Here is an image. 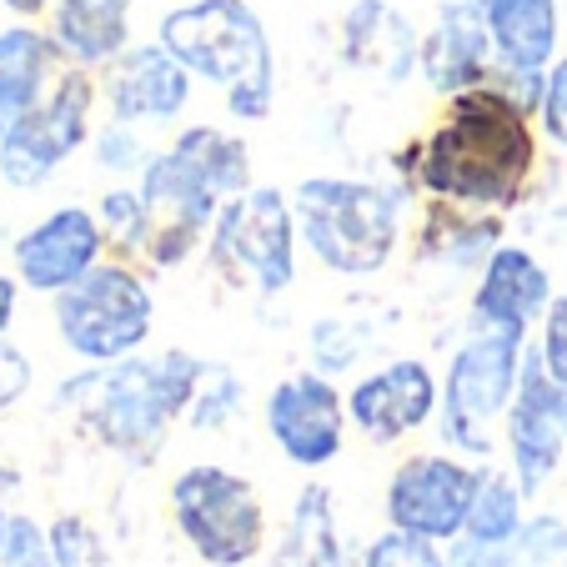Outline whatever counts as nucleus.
<instances>
[{
  "label": "nucleus",
  "instance_id": "nucleus-6",
  "mask_svg": "<svg viewBox=\"0 0 567 567\" xmlns=\"http://www.w3.org/2000/svg\"><path fill=\"white\" fill-rule=\"evenodd\" d=\"M91 101H96V86H91L86 65H65L55 75V86L31 111L6 121L0 182L16 186V192H31V186L51 182L65 161L81 151V141L91 136Z\"/></svg>",
  "mask_w": 567,
  "mask_h": 567
},
{
  "label": "nucleus",
  "instance_id": "nucleus-8",
  "mask_svg": "<svg viewBox=\"0 0 567 567\" xmlns=\"http://www.w3.org/2000/svg\"><path fill=\"white\" fill-rule=\"evenodd\" d=\"M176 527L196 547V557L212 567H241L261 553V503L247 482L226 467H192L172 487Z\"/></svg>",
  "mask_w": 567,
  "mask_h": 567
},
{
  "label": "nucleus",
  "instance_id": "nucleus-18",
  "mask_svg": "<svg viewBox=\"0 0 567 567\" xmlns=\"http://www.w3.org/2000/svg\"><path fill=\"white\" fill-rule=\"evenodd\" d=\"M553 307V281H547L543 261L523 247H497L482 267L477 297H472V311H477V327H497V332H517L527 337L543 311Z\"/></svg>",
  "mask_w": 567,
  "mask_h": 567
},
{
  "label": "nucleus",
  "instance_id": "nucleus-19",
  "mask_svg": "<svg viewBox=\"0 0 567 567\" xmlns=\"http://www.w3.org/2000/svg\"><path fill=\"white\" fill-rule=\"evenodd\" d=\"M342 51H347V65L372 71V75H382L386 86H396V81H408V71L417 65L422 41L408 16L392 11L386 0H362L342 21Z\"/></svg>",
  "mask_w": 567,
  "mask_h": 567
},
{
  "label": "nucleus",
  "instance_id": "nucleus-20",
  "mask_svg": "<svg viewBox=\"0 0 567 567\" xmlns=\"http://www.w3.org/2000/svg\"><path fill=\"white\" fill-rule=\"evenodd\" d=\"M51 35L71 65H106L126 51L131 0H55Z\"/></svg>",
  "mask_w": 567,
  "mask_h": 567
},
{
  "label": "nucleus",
  "instance_id": "nucleus-5",
  "mask_svg": "<svg viewBox=\"0 0 567 567\" xmlns=\"http://www.w3.org/2000/svg\"><path fill=\"white\" fill-rule=\"evenodd\" d=\"M151 301L146 281L131 267H96L65 291H55V332L81 362H121L151 337Z\"/></svg>",
  "mask_w": 567,
  "mask_h": 567
},
{
  "label": "nucleus",
  "instance_id": "nucleus-15",
  "mask_svg": "<svg viewBox=\"0 0 567 567\" xmlns=\"http://www.w3.org/2000/svg\"><path fill=\"white\" fill-rule=\"evenodd\" d=\"M106 106L116 121H172L192 101V71L166 45H126L116 61H106Z\"/></svg>",
  "mask_w": 567,
  "mask_h": 567
},
{
  "label": "nucleus",
  "instance_id": "nucleus-1",
  "mask_svg": "<svg viewBox=\"0 0 567 567\" xmlns=\"http://www.w3.org/2000/svg\"><path fill=\"white\" fill-rule=\"evenodd\" d=\"M527 116L533 111H523L497 86L457 91L447 116L417 151V182L442 202L472 212L513 206L537 161V136Z\"/></svg>",
  "mask_w": 567,
  "mask_h": 567
},
{
  "label": "nucleus",
  "instance_id": "nucleus-7",
  "mask_svg": "<svg viewBox=\"0 0 567 567\" xmlns=\"http://www.w3.org/2000/svg\"><path fill=\"white\" fill-rule=\"evenodd\" d=\"M297 206L277 186H247L216 212L212 261L231 277H251L257 291H287L297 277Z\"/></svg>",
  "mask_w": 567,
  "mask_h": 567
},
{
  "label": "nucleus",
  "instance_id": "nucleus-11",
  "mask_svg": "<svg viewBox=\"0 0 567 567\" xmlns=\"http://www.w3.org/2000/svg\"><path fill=\"white\" fill-rule=\"evenodd\" d=\"M472 493H477V472L452 457H412L396 467L386 482V517L402 533L452 543L467 533Z\"/></svg>",
  "mask_w": 567,
  "mask_h": 567
},
{
  "label": "nucleus",
  "instance_id": "nucleus-12",
  "mask_svg": "<svg viewBox=\"0 0 567 567\" xmlns=\"http://www.w3.org/2000/svg\"><path fill=\"white\" fill-rule=\"evenodd\" d=\"M507 447L517 462V487L527 497L553 477L567 447V386L547 372L543 352H527V347L513 392V417H507Z\"/></svg>",
  "mask_w": 567,
  "mask_h": 567
},
{
  "label": "nucleus",
  "instance_id": "nucleus-40",
  "mask_svg": "<svg viewBox=\"0 0 567 567\" xmlns=\"http://www.w3.org/2000/svg\"><path fill=\"white\" fill-rule=\"evenodd\" d=\"M0 136H6V116H0Z\"/></svg>",
  "mask_w": 567,
  "mask_h": 567
},
{
  "label": "nucleus",
  "instance_id": "nucleus-27",
  "mask_svg": "<svg viewBox=\"0 0 567 567\" xmlns=\"http://www.w3.org/2000/svg\"><path fill=\"white\" fill-rule=\"evenodd\" d=\"M0 567H61V563H55L51 533H45L35 517L11 513L6 537H0Z\"/></svg>",
  "mask_w": 567,
  "mask_h": 567
},
{
  "label": "nucleus",
  "instance_id": "nucleus-32",
  "mask_svg": "<svg viewBox=\"0 0 567 567\" xmlns=\"http://www.w3.org/2000/svg\"><path fill=\"white\" fill-rule=\"evenodd\" d=\"M537 352H543L547 372L567 386V291L543 311V347H537Z\"/></svg>",
  "mask_w": 567,
  "mask_h": 567
},
{
  "label": "nucleus",
  "instance_id": "nucleus-36",
  "mask_svg": "<svg viewBox=\"0 0 567 567\" xmlns=\"http://www.w3.org/2000/svg\"><path fill=\"white\" fill-rule=\"evenodd\" d=\"M96 156H101V166L106 172H131L141 161V146H136V136H131V126L126 121H111L106 131H101V141H96Z\"/></svg>",
  "mask_w": 567,
  "mask_h": 567
},
{
  "label": "nucleus",
  "instance_id": "nucleus-42",
  "mask_svg": "<svg viewBox=\"0 0 567 567\" xmlns=\"http://www.w3.org/2000/svg\"><path fill=\"white\" fill-rule=\"evenodd\" d=\"M563 567H567V563H563Z\"/></svg>",
  "mask_w": 567,
  "mask_h": 567
},
{
  "label": "nucleus",
  "instance_id": "nucleus-9",
  "mask_svg": "<svg viewBox=\"0 0 567 567\" xmlns=\"http://www.w3.org/2000/svg\"><path fill=\"white\" fill-rule=\"evenodd\" d=\"M517 372H523V337L477 327V337H467L462 352L452 357L447 386H442V432H447V442H457L467 452L487 447L482 427L497 412L513 408Z\"/></svg>",
  "mask_w": 567,
  "mask_h": 567
},
{
  "label": "nucleus",
  "instance_id": "nucleus-22",
  "mask_svg": "<svg viewBox=\"0 0 567 567\" xmlns=\"http://www.w3.org/2000/svg\"><path fill=\"white\" fill-rule=\"evenodd\" d=\"M482 11L503 71H547L557 51V0H487Z\"/></svg>",
  "mask_w": 567,
  "mask_h": 567
},
{
  "label": "nucleus",
  "instance_id": "nucleus-23",
  "mask_svg": "<svg viewBox=\"0 0 567 567\" xmlns=\"http://www.w3.org/2000/svg\"><path fill=\"white\" fill-rule=\"evenodd\" d=\"M281 567H352L332 517V493L311 482L297 497L287 523V543H281Z\"/></svg>",
  "mask_w": 567,
  "mask_h": 567
},
{
  "label": "nucleus",
  "instance_id": "nucleus-14",
  "mask_svg": "<svg viewBox=\"0 0 567 567\" xmlns=\"http://www.w3.org/2000/svg\"><path fill=\"white\" fill-rule=\"evenodd\" d=\"M347 408L327 377H291L267 396V432L297 467H321L342 452Z\"/></svg>",
  "mask_w": 567,
  "mask_h": 567
},
{
  "label": "nucleus",
  "instance_id": "nucleus-30",
  "mask_svg": "<svg viewBox=\"0 0 567 567\" xmlns=\"http://www.w3.org/2000/svg\"><path fill=\"white\" fill-rule=\"evenodd\" d=\"M101 226H106V241L141 247V241H146V206H141V192H106L101 196Z\"/></svg>",
  "mask_w": 567,
  "mask_h": 567
},
{
  "label": "nucleus",
  "instance_id": "nucleus-3",
  "mask_svg": "<svg viewBox=\"0 0 567 567\" xmlns=\"http://www.w3.org/2000/svg\"><path fill=\"white\" fill-rule=\"evenodd\" d=\"M161 45L192 75L226 91L236 121H267L277 101V61L261 16L247 0H192L161 16Z\"/></svg>",
  "mask_w": 567,
  "mask_h": 567
},
{
  "label": "nucleus",
  "instance_id": "nucleus-10",
  "mask_svg": "<svg viewBox=\"0 0 567 567\" xmlns=\"http://www.w3.org/2000/svg\"><path fill=\"white\" fill-rule=\"evenodd\" d=\"M136 192H141V206H146V241H141V251L156 267H182L196 251L202 231L216 226V212L226 202L176 146L146 161Z\"/></svg>",
  "mask_w": 567,
  "mask_h": 567
},
{
  "label": "nucleus",
  "instance_id": "nucleus-37",
  "mask_svg": "<svg viewBox=\"0 0 567 567\" xmlns=\"http://www.w3.org/2000/svg\"><path fill=\"white\" fill-rule=\"evenodd\" d=\"M16 301H21V281L0 271V337L11 332V321H16Z\"/></svg>",
  "mask_w": 567,
  "mask_h": 567
},
{
  "label": "nucleus",
  "instance_id": "nucleus-35",
  "mask_svg": "<svg viewBox=\"0 0 567 567\" xmlns=\"http://www.w3.org/2000/svg\"><path fill=\"white\" fill-rule=\"evenodd\" d=\"M25 392H31V357L0 337V412L16 408Z\"/></svg>",
  "mask_w": 567,
  "mask_h": 567
},
{
  "label": "nucleus",
  "instance_id": "nucleus-29",
  "mask_svg": "<svg viewBox=\"0 0 567 567\" xmlns=\"http://www.w3.org/2000/svg\"><path fill=\"white\" fill-rule=\"evenodd\" d=\"M236 408H241V386H236V377L221 372V367H206L202 386H196V396H192V408H186L192 422L196 427H221Z\"/></svg>",
  "mask_w": 567,
  "mask_h": 567
},
{
  "label": "nucleus",
  "instance_id": "nucleus-13",
  "mask_svg": "<svg viewBox=\"0 0 567 567\" xmlns=\"http://www.w3.org/2000/svg\"><path fill=\"white\" fill-rule=\"evenodd\" d=\"M106 247V226L86 206H61V212L41 216L31 231H21L16 241V277L31 291H65L71 281H81L101 261Z\"/></svg>",
  "mask_w": 567,
  "mask_h": 567
},
{
  "label": "nucleus",
  "instance_id": "nucleus-26",
  "mask_svg": "<svg viewBox=\"0 0 567 567\" xmlns=\"http://www.w3.org/2000/svg\"><path fill=\"white\" fill-rule=\"evenodd\" d=\"M523 487L507 482L503 472H477V493H472L467 537L477 543H513L523 527Z\"/></svg>",
  "mask_w": 567,
  "mask_h": 567
},
{
  "label": "nucleus",
  "instance_id": "nucleus-33",
  "mask_svg": "<svg viewBox=\"0 0 567 567\" xmlns=\"http://www.w3.org/2000/svg\"><path fill=\"white\" fill-rule=\"evenodd\" d=\"M537 116H543V131L557 141V146H567V51L563 61L547 71V86H543V106H537Z\"/></svg>",
  "mask_w": 567,
  "mask_h": 567
},
{
  "label": "nucleus",
  "instance_id": "nucleus-34",
  "mask_svg": "<svg viewBox=\"0 0 567 567\" xmlns=\"http://www.w3.org/2000/svg\"><path fill=\"white\" fill-rule=\"evenodd\" d=\"M447 567H523L513 543H477V537H462L447 553Z\"/></svg>",
  "mask_w": 567,
  "mask_h": 567
},
{
  "label": "nucleus",
  "instance_id": "nucleus-41",
  "mask_svg": "<svg viewBox=\"0 0 567 567\" xmlns=\"http://www.w3.org/2000/svg\"><path fill=\"white\" fill-rule=\"evenodd\" d=\"M477 6H487V0H477Z\"/></svg>",
  "mask_w": 567,
  "mask_h": 567
},
{
  "label": "nucleus",
  "instance_id": "nucleus-39",
  "mask_svg": "<svg viewBox=\"0 0 567 567\" xmlns=\"http://www.w3.org/2000/svg\"><path fill=\"white\" fill-rule=\"evenodd\" d=\"M6 523H11V513H6V507H0V537H6Z\"/></svg>",
  "mask_w": 567,
  "mask_h": 567
},
{
  "label": "nucleus",
  "instance_id": "nucleus-31",
  "mask_svg": "<svg viewBox=\"0 0 567 567\" xmlns=\"http://www.w3.org/2000/svg\"><path fill=\"white\" fill-rule=\"evenodd\" d=\"M51 547H55V563L61 567H96L101 563V543L81 517H61V523H51Z\"/></svg>",
  "mask_w": 567,
  "mask_h": 567
},
{
  "label": "nucleus",
  "instance_id": "nucleus-28",
  "mask_svg": "<svg viewBox=\"0 0 567 567\" xmlns=\"http://www.w3.org/2000/svg\"><path fill=\"white\" fill-rule=\"evenodd\" d=\"M362 567H447V557L437 553L432 537H417V533L392 527V533H382L372 547H367Z\"/></svg>",
  "mask_w": 567,
  "mask_h": 567
},
{
  "label": "nucleus",
  "instance_id": "nucleus-17",
  "mask_svg": "<svg viewBox=\"0 0 567 567\" xmlns=\"http://www.w3.org/2000/svg\"><path fill=\"white\" fill-rule=\"evenodd\" d=\"M437 408V382L422 362L402 357V362H386L382 372L362 377L347 396V412L352 422L367 432L372 442H392V437H408L417 432L422 422L432 417Z\"/></svg>",
  "mask_w": 567,
  "mask_h": 567
},
{
  "label": "nucleus",
  "instance_id": "nucleus-2",
  "mask_svg": "<svg viewBox=\"0 0 567 567\" xmlns=\"http://www.w3.org/2000/svg\"><path fill=\"white\" fill-rule=\"evenodd\" d=\"M206 377V362L192 352H161V357H121L96 362L91 372L61 382V408H75L101 442L126 457L146 462L166 442V427L192 408L196 386Z\"/></svg>",
  "mask_w": 567,
  "mask_h": 567
},
{
  "label": "nucleus",
  "instance_id": "nucleus-38",
  "mask_svg": "<svg viewBox=\"0 0 567 567\" xmlns=\"http://www.w3.org/2000/svg\"><path fill=\"white\" fill-rule=\"evenodd\" d=\"M0 6H6V11H16V16H21V21H31V16L51 11L55 0H0Z\"/></svg>",
  "mask_w": 567,
  "mask_h": 567
},
{
  "label": "nucleus",
  "instance_id": "nucleus-16",
  "mask_svg": "<svg viewBox=\"0 0 567 567\" xmlns=\"http://www.w3.org/2000/svg\"><path fill=\"white\" fill-rule=\"evenodd\" d=\"M493 31H487V11L477 0H452L442 6L437 25L422 35V75L427 86L442 91V96H457V91L487 86L493 75Z\"/></svg>",
  "mask_w": 567,
  "mask_h": 567
},
{
  "label": "nucleus",
  "instance_id": "nucleus-24",
  "mask_svg": "<svg viewBox=\"0 0 567 567\" xmlns=\"http://www.w3.org/2000/svg\"><path fill=\"white\" fill-rule=\"evenodd\" d=\"M176 151H182L186 161H192L196 172L206 176V182L216 186V192L231 202V196H241L251 186V161H247V146L236 136H226V131L216 126H192L176 136Z\"/></svg>",
  "mask_w": 567,
  "mask_h": 567
},
{
  "label": "nucleus",
  "instance_id": "nucleus-4",
  "mask_svg": "<svg viewBox=\"0 0 567 567\" xmlns=\"http://www.w3.org/2000/svg\"><path fill=\"white\" fill-rule=\"evenodd\" d=\"M402 202L372 182L347 176H311L297 186V226L301 241L317 251L321 267L342 277H372L396 251Z\"/></svg>",
  "mask_w": 567,
  "mask_h": 567
},
{
  "label": "nucleus",
  "instance_id": "nucleus-21",
  "mask_svg": "<svg viewBox=\"0 0 567 567\" xmlns=\"http://www.w3.org/2000/svg\"><path fill=\"white\" fill-rule=\"evenodd\" d=\"M61 45L51 31L16 21L0 31V116L11 121L31 111L45 91L55 86V65H61Z\"/></svg>",
  "mask_w": 567,
  "mask_h": 567
},
{
  "label": "nucleus",
  "instance_id": "nucleus-25",
  "mask_svg": "<svg viewBox=\"0 0 567 567\" xmlns=\"http://www.w3.org/2000/svg\"><path fill=\"white\" fill-rule=\"evenodd\" d=\"M497 231H503V226H497L493 216H487V221H482V216H462V212H452V202H447L427 221L422 251L452 261V267H472V261H482V251H487V257L497 251Z\"/></svg>",
  "mask_w": 567,
  "mask_h": 567
}]
</instances>
